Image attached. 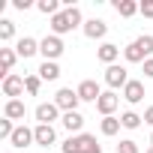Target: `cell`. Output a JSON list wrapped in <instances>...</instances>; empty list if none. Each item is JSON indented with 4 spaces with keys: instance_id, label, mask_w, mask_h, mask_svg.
Listing matches in <instances>:
<instances>
[{
    "instance_id": "1",
    "label": "cell",
    "mask_w": 153,
    "mask_h": 153,
    "mask_svg": "<svg viewBox=\"0 0 153 153\" xmlns=\"http://www.w3.org/2000/svg\"><path fill=\"white\" fill-rule=\"evenodd\" d=\"M78 24H81V9H78V6H66V9H60V12L51 18V30H54V36H63V33L75 30Z\"/></svg>"
},
{
    "instance_id": "2",
    "label": "cell",
    "mask_w": 153,
    "mask_h": 153,
    "mask_svg": "<svg viewBox=\"0 0 153 153\" xmlns=\"http://www.w3.org/2000/svg\"><path fill=\"white\" fill-rule=\"evenodd\" d=\"M150 54H153V36H138L135 42H129L123 48V57L129 63H144V60H150Z\"/></svg>"
},
{
    "instance_id": "3",
    "label": "cell",
    "mask_w": 153,
    "mask_h": 153,
    "mask_svg": "<svg viewBox=\"0 0 153 153\" xmlns=\"http://www.w3.org/2000/svg\"><path fill=\"white\" fill-rule=\"evenodd\" d=\"M78 90H72V87H60L57 90V96H54V105L66 114V111H78Z\"/></svg>"
},
{
    "instance_id": "4",
    "label": "cell",
    "mask_w": 153,
    "mask_h": 153,
    "mask_svg": "<svg viewBox=\"0 0 153 153\" xmlns=\"http://www.w3.org/2000/svg\"><path fill=\"white\" fill-rule=\"evenodd\" d=\"M63 48H66V45H63V39H60V36H54V33H51V36H45V39L39 42V54H42L45 60H54V63H57V57L63 54Z\"/></svg>"
},
{
    "instance_id": "5",
    "label": "cell",
    "mask_w": 153,
    "mask_h": 153,
    "mask_svg": "<svg viewBox=\"0 0 153 153\" xmlns=\"http://www.w3.org/2000/svg\"><path fill=\"white\" fill-rule=\"evenodd\" d=\"M90 144H96V138L93 135H87V132H81V135H72V138H66L63 141V153H84Z\"/></svg>"
},
{
    "instance_id": "6",
    "label": "cell",
    "mask_w": 153,
    "mask_h": 153,
    "mask_svg": "<svg viewBox=\"0 0 153 153\" xmlns=\"http://www.w3.org/2000/svg\"><path fill=\"white\" fill-rule=\"evenodd\" d=\"M129 81H132V78L126 75V69H123V66H117V63H114V66H108V69H105V84H108L111 90H117V87H126Z\"/></svg>"
},
{
    "instance_id": "7",
    "label": "cell",
    "mask_w": 153,
    "mask_h": 153,
    "mask_svg": "<svg viewBox=\"0 0 153 153\" xmlns=\"http://www.w3.org/2000/svg\"><path fill=\"white\" fill-rule=\"evenodd\" d=\"M75 90H78V99L81 102H99V96H102V90H99V84L93 78H84Z\"/></svg>"
},
{
    "instance_id": "8",
    "label": "cell",
    "mask_w": 153,
    "mask_h": 153,
    "mask_svg": "<svg viewBox=\"0 0 153 153\" xmlns=\"http://www.w3.org/2000/svg\"><path fill=\"white\" fill-rule=\"evenodd\" d=\"M120 105V96L114 93V90H108V93H102L99 96V102H96V111L102 114V117H114V108Z\"/></svg>"
},
{
    "instance_id": "9",
    "label": "cell",
    "mask_w": 153,
    "mask_h": 153,
    "mask_svg": "<svg viewBox=\"0 0 153 153\" xmlns=\"http://www.w3.org/2000/svg\"><path fill=\"white\" fill-rule=\"evenodd\" d=\"M3 93L9 96V99H18L21 93H24V78H21V75H6V78H3Z\"/></svg>"
},
{
    "instance_id": "10",
    "label": "cell",
    "mask_w": 153,
    "mask_h": 153,
    "mask_svg": "<svg viewBox=\"0 0 153 153\" xmlns=\"http://www.w3.org/2000/svg\"><path fill=\"white\" fill-rule=\"evenodd\" d=\"M9 144H12V147H30V144H36V138H33V129H27L24 123H21V126H15V132H12Z\"/></svg>"
},
{
    "instance_id": "11",
    "label": "cell",
    "mask_w": 153,
    "mask_h": 153,
    "mask_svg": "<svg viewBox=\"0 0 153 153\" xmlns=\"http://www.w3.org/2000/svg\"><path fill=\"white\" fill-rule=\"evenodd\" d=\"M57 114H60V108H57L54 102H42V105H36V120L45 123V126H51V123L57 120Z\"/></svg>"
},
{
    "instance_id": "12",
    "label": "cell",
    "mask_w": 153,
    "mask_h": 153,
    "mask_svg": "<svg viewBox=\"0 0 153 153\" xmlns=\"http://www.w3.org/2000/svg\"><path fill=\"white\" fill-rule=\"evenodd\" d=\"M33 138H36V144H39V147H51V144H54V138H57V132H54V126L36 123V129H33Z\"/></svg>"
},
{
    "instance_id": "13",
    "label": "cell",
    "mask_w": 153,
    "mask_h": 153,
    "mask_svg": "<svg viewBox=\"0 0 153 153\" xmlns=\"http://www.w3.org/2000/svg\"><path fill=\"white\" fill-rule=\"evenodd\" d=\"M108 33V24L102 21V18H90V21H84V36L87 39H102Z\"/></svg>"
},
{
    "instance_id": "14",
    "label": "cell",
    "mask_w": 153,
    "mask_h": 153,
    "mask_svg": "<svg viewBox=\"0 0 153 153\" xmlns=\"http://www.w3.org/2000/svg\"><path fill=\"white\" fill-rule=\"evenodd\" d=\"M123 99H126L129 105H138V102L144 99V84H141V81H129V84L123 87Z\"/></svg>"
},
{
    "instance_id": "15",
    "label": "cell",
    "mask_w": 153,
    "mask_h": 153,
    "mask_svg": "<svg viewBox=\"0 0 153 153\" xmlns=\"http://www.w3.org/2000/svg\"><path fill=\"white\" fill-rule=\"evenodd\" d=\"M36 51H39V42H36V39H30V36L18 39V45H15V54H18V57H24V60H27V57H33Z\"/></svg>"
},
{
    "instance_id": "16",
    "label": "cell",
    "mask_w": 153,
    "mask_h": 153,
    "mask_svg": "<svg viewBox=\"0 0 153 153\" xmlns=\"http://www.w3.org/2000/svg\"><path fill=\"white\" fill-rule=\"evenodd\" d=\"M96 57H99V60H102L105 66H114V60L120 57V48H117V45H111V42H105V45H99Z\"/></svg>"
},
{
    "instance_id": "17",
    "label": "cell",
    "mask_w": 153,
    "mask_h": 153,
    "mask_svg": "<svg viewBox=\"0 0 153 153\" xmlns=\"http://www.w3.org/2000/svg\"><path fill=\"white\" fill-rule=\"evenodd\" d=\"M24 102L21 99H9L6 105H3V117H9V120H24Z\"/></svg>"
},
{
    "instance_id": "18",
    "label": "cell",
    "mask_w": 153,
    "mask_h": 153,
    "mask_svg": "<svg viewBox=\"0 0 153 153\" xmlns=\"http://www.w3.org/2000/svg\"><path fill=\"white\" fill-rule=\"evenodd\" d=\"M60 123H63V129H69V132H81V126H84V117H81L78 111H66V114L60 117Z\"/></svg>"
},
{
    "instance_id": "19",
    "label": "cell",
    "mask_w": 153,
    "mask_h": 153,
    "mask_svg": "<svg viewBox=\"0 0 153 153\" xmlns=\"http://www.w3.org/2000/svg\"><path fill=\"white\" fill-rule=\"evenodd\" d=\"M39 78H42V81H57V78H60V66H57L54 60H45V63L39 66Z\"/></svg>"
},
{
    "instance_id": "20",
    "label": "cell",
    "mask_w": 153,
    "mask_h": 153,
    "mask_svg": "<svg viewBox=\"0 0 153 153\" xmlns=\"http://www.w3.org/2000/svg\"><path fill=\"white\" fill-rule=\"evenodd\" d=\"M114 9H117V15L132 18L135 12H141V3H135V0H117V3H114Z\"/></svg>"
},
{
    "instance_id": "21",
    "label": "cell",
    "mask_w": 153,
    "mask_h": 153,
    "mask_svg": "<svg viewBox=\"0 0 153 153\" xmlns=\"http://www.w3.org/2000/svg\"><path fill=\"white\" fill-rule=\"evenodd\" d=\"M15 51L12 48H0V66H3V78L6 75H12V66H15Z\"/></svg>"
},
{
    "instance_id": "22",
    "label": "cell",
    "mask_w": 153,
    "mask_h": 153,
    "mask_svg": "<svg viewBox=\"0 0 153 153\" xmlns=\"http://www.w3.org/2000/svg\"><path fill=\"white\" fill-rule=\"evenodd\" d=\"M120 117H102V123H99V129H102V135H117L120 132Z\"/></svg>"
},
{
    "instance_id": "23",
    "label": "cell",
    "mask_w": 153,
    "mask_h": 153,
    "mask_svg": "<svg viewBox=\"0 0 153 153\" xmlns=\"http://www.w3.org/2000/svg\"><path fill=\"white\" fill-rule=\"evenodd\" d=\"M141 120H144V117H138L135 111H126V114H120V123H123V129H138V126H141Z\"/></svg>"
},
{
    "instance_id": "24",
    "label": "cell",
    "mask_w": 153,
    "mask_h": 153,
    "mask_svg": "<svg viewBox=\"0 0 153 153\" xmlns=\"http://www.w3.org/2000/svg\"><path fill=\"white\" fill-rule=\"evenodd\" d=\"M36 6H39V12H42V15H51V18L60 12V3H57V0H39Z\"/></svg>"
},
{
    "instance_id": "25",
    "label": "cell",
    "mask_w": 153,
    "mask_h": 153,
    "mask_svg": "<svg viewBox=\"0 0 153 153\" xmlns=\"http://www.w3.org/2000/svg\"><path fill=\"white\" fill-rule=\"evenodd\" d=\"M39 87H42V78H39V75H27V78H24V90H27L30 96H36Z\"/></svg>"
},
{
    "instance_id": "26",
    "label": "cell",
    "mask_w": 153,
    "mask_h": 153,
    "mask_svg": "<svg viewBox=\"0 0 153 153\" xmlns=\"http://www.w3.org/2000/svg\"><path fill=\"white\" fill-rule=\"evenodd\" d=\"M12 36H15V21H0V39L9 42Z\"/></svg>"
},
{
    "instance_id": "27",
    "label": "cell",
    "mask_w": 153,
    "mask_h": 153,
    "mask_svg": "<svg viewBox=\"0 0 153 153\" xmlns=\"http://www.w3.org/2000/svg\"><path fill=\"white\" fill-rule=\"evenodd\" d=\"M12 132H15V123L9 120V117H3V120H0V138H12Z\"/></svg>"
},
{
    "instance_id": "28",
    "label": "cell",
    "mask_w": 153,
    "mask_h": 153,
    "mask_svg": "<svg viewBox=\"0 0 153 153\" xmlns=\"http://www.w3.org/2000/svg\"><path fill=\"white\" fill-rule=\"evenodd\" d=\"M117 153H138V144H135L132 138H126V141L117 144Z\"/></svg>"
},
{
    "instance_id": "29",
    "label": "cell",
    "mask_w": 153,
    "mask_h": 153,
    "mask_svg": "<svg viewBox=\"0 0 153 153\" xmlns=\"http://www.w3.org/2000/svg\"><path fill=\"white\" fill-rule=\"evenodd\" d=\"M141 15L144 18H153V0H144V3H141Z\"/></svg>"
},
{
    "instance_id": "30",
    "label": "cell",
    "mask_w": 153,
    "mask_h": 153,
    "mask_svg": "<svg viewBox=\"0 0 153 153\" xmlns=\"http://www.w3.org/2000/svg\"><path fill=\"white\" fill-rule=\"evenodd\" d=\"M144 75H147V78H153V57L144 60Z\"/></svg>"
},
{
    "instance_id": "31",
    "label": "cell",
    "mask_w": 153,
    "mask_h": 153,
    "mask_svg": "<svg viewBox=\"0 0 153 153\" xmlns=\"http://www.w3.org/2000/svg\"><path fill=\"white\" fill-rule=\"evenodd\" d=\"M12 6H15V9H27V6H30V0H12Z\"/></svg>"
},
{
    "instance_id": "32",
    "label": "cell",
    "mask_w": 153,
    "mask_h": 153,
    "mask_svg": "<svg viewBox=\"0 0 153 153\" xmlns=\"http://www.w3.org/2000/svg\"><path fill=\"white\" fill-rule=\"evenodd\" d=\"M144 123H150V126H153V105L144 111Z\"/></svg>"
},
{
    "instance_id": "33",
    "label": "cell",
    "mask_w": 153,
    "mask_h": 153,
    "mask_svg": "<svg viewBox=\"0 0 153 153\" xmlns=\"http://www.w3.org/2000/svg\"><path fill=\"white\" fill-rule=\"evenodd\" d=\"M84 153H102V147H99V144H90V147H87Z\"/></svg>"
},
{
    "instance_id": "34",
    "label": "cell",
    "mask_w": 153,
    "mask_h": 153,
    "mask_svg": "<svg viewBox=\"0 0 153 153\" xmlns=\"http://www.w3.org/2000/svg\"><path fill=\"white\" fill-rule=\"evenodd\" d=\"M147 153H153V147H150V150H147Z\"/></svg>"
},
{
    "instance_id": "35",
    "label": "cell",
    "mask_w": 153,
    "mask_h": 153,
    "mask_svg": "<svg viewBox=\"0 0 153 153\" xmlns=\"http://www.w3.org/2000/svg\"><path fill=\"white\" fill-rule=\"evenodd\" d=\"M150 144H153V135H150Z\"/></svg>"
}]
</instances>
